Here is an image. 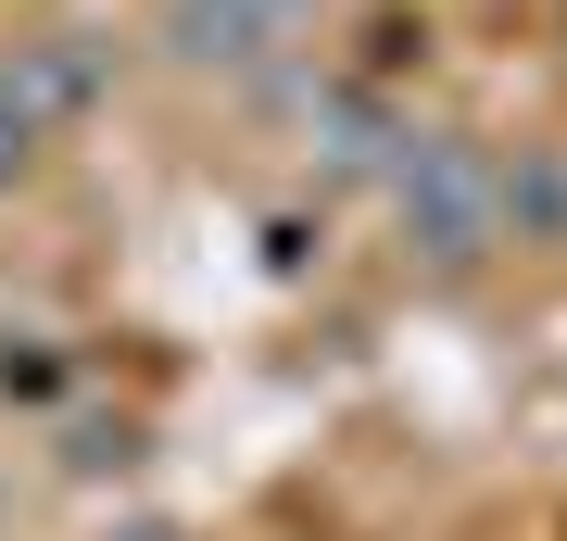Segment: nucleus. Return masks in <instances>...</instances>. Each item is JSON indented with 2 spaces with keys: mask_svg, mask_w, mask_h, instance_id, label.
I'll use <instances>...</instances> for the list:
<instances>
[{
  "mask_svg": "<svg viewBox=\"0 0 567 541\" xmlns=\"http://www.w3.org/2000/svg\"><path fill=\"white\" fill-rule=\"evenodd\" d=\"M391 215L429 264H480L505 252V215H492V152L480 139H404L391 152Z\"/></svg>",
  "mask_w": 567,
  "mask_h": 541,
  "instance_id": "1",
  "label": "nucleus"
},
{
  "mask_svg": "<svg viewBox=\"0 0 567 541\" xmlns=\"http://www.w3.org/2000/svg\"><path fill=\"white\" fill-rule=\"evenodd\" d=\"M102 89H114V51L76 39V25H51V39H13V51H0V101H13L39 139H51V126H76Z\"/></svg>",
  "mask_w": 567,
  "mask_h": 541,
  "instance_id": "2",
  "label": "nucleus"
},
{
  "mask_svg": "<svg viewBox=\"0 0 567 541\" xmlns=\"http://www.w3.org/2000/svg\"><path fill=\"white\" fill-rule=\"evenodd\" d=\"M303 13H316V0H177V51L252 76V63H278L290 39H303Z\"/></svg>",
  "mask_w": 567,
  "mask_h": 541,
  "instance_id": "3",
  "label": "nucleus"
},
{
  "mask_svg": "<svg viewBox=\"0 0 567 541\" xmlns=\"http://www.w3.org/2000/svg\"><path fill=\"white\" fill-rule=\"evenodd\" d=\"M492 215H505V240H567V152H492Z\"/></svg>",
  "mask_w": 567,
  "mask_h": 541,
  "instance_id": "4",
  "label": "nucleus"
},
{
  "mask_svg": "<svg viewBox=\"0 0 567 541\" xmlns=\"http://www.w3.org/2000/svg\"><path fill=\"white\" fill-rule=\"evenodd\" d=\"M316 139L341 177H391V152H404V126H391L379 89H316Z\"/></svg>",
  "mask_w": 567,
  "mask_h": 541,
  "instance_id": "5",
  "label": "nucleus"
},
{
  "mask_svg": "<svg viewBox=\"0 0 567 541\" xmlns=\"http://www.w3.org/2000/svg\"><path fill=\"white\" fill-rule=\"evenodd\" d=\"M63 466H76V479H126V466H140V416H76L63 428Z\"/></svg>",
  "mask_w": 567,
  "mask_h": 541,
  "instance_id": "6",
  "label": "nucleus"
},
{
  "mask_svg": "<svg viewBox=\"0 0 567 541\" xmlns=\"http://www.w3.org/2000/svg\"><path fill=\"white\" fill-rule=\"evenodd\" d=\"M63 391V353L51 341H0V403H51Z\"/></svg>",
  "mask_w": 567,
  "mask_h": 541,
  "instance_id": "7",
  "label": "nucleus"
},
{
  "mask_svg": "<svg viewBox=\"0 0 567 541\" xmlns=\"http://www.w3.org/2000/svg\"><path fill=\"white\" fill-rule=\"evenodd\" d=\"M25 164H39V126H25L13 101H0V189H25Z\"/></svg>",
  "mask_w": 567,
  "mask_h": 541,
  "instance_id": "8",
  "label": "nucleus"
},
{
  "mask_svg": "<svg viewBox=\"0 0 567 541\" xmlns=\"http://www.w3.org/2000/svg\"><path fill=\"white\" fill-rule=\"evenodd\" d=\"M114 541H189V529H164V517H140V529H114Z\"/></svg>",
  "mask_w": 567,
  "mask_h": 541,
  "instance_id": "9",
  "label": "nucleus"
}]
</instances>
